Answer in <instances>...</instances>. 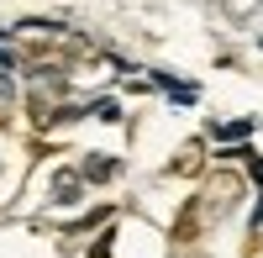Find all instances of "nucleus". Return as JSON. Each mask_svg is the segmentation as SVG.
<instances>
[{
  "instance_id": "obj_1",
  "label": "nucleus",
  "mask_w": 263,
  "mask_h": 258,
  "mask_svg": "<svg viewBox=\"0 0 263 258\" xmlns=\"http://www.w3.org/2000/svg\"><path fill=\"white\" fill-rule=\"evenodd\" d=\"M242 174L237 169H216V174L200 185V195H190V206L179 211V222H174V243H195L205 227L227 222L237 206H242Z\"/></svg>"
},
{
  "instance_id": "obj_2",
  "label": "nucleus",
  "mask_w": 263,
  "mask_h": 258,
  "mask_svg": "<svg viewBox=\"0 0 263 258\" xmlns=\"http://www.w3.org/2000/svg\"><path fill=\"white\" fill-rule=\"evenodd\" d=\"M195 169H200V148H195V142H190V148H184V153H179V158H174V163H168V174H195Z\"/></svg>"
},
{
  "instance_id": "obj_3",
  "label": "nucleus",
  "mask_w": 263,
  "mask_h": 258,
  "mask_svg": "<svg viewBox=\"0 0 263 258\" xmlns=\"http://www.w3.org/2000/svg\"><path fill=\"white\" fill-rule=\"evenodd\" d=\"M258 6H263V0H221V11H227L232 21H248V16H253Z\"/></svg>"
},
{
  "instance_id": "obj_4",
  "label": "nucleus",
  "mask_w": 263,
  "mask_h": 258,
  "mask_svg": "<svg viewBox=\"0 0 263 258\" xmlns=\"http://www.w3.org/2000/svg\"><path fill=\"white\" fill-rule=\"evenodd\" d=\"M74 190H79V174H58V185H53V195H58V200H79Z\"/></svg>"
},
{
  "instance_id": "obj_5",
  "label": "nucleus",
  "mask_w": 263,
  "mask_h": 258,
  "mask_svg": "<svg viewBox=\"0 0 263 258\" xmlns=\"http://www.w3.org/2000/svg\"><path fill=\"white\" fill-rule=\"evenodd\" d=\"M11 121V90H6V79H0V126Z\"/></svg>"
}]
</instances>
